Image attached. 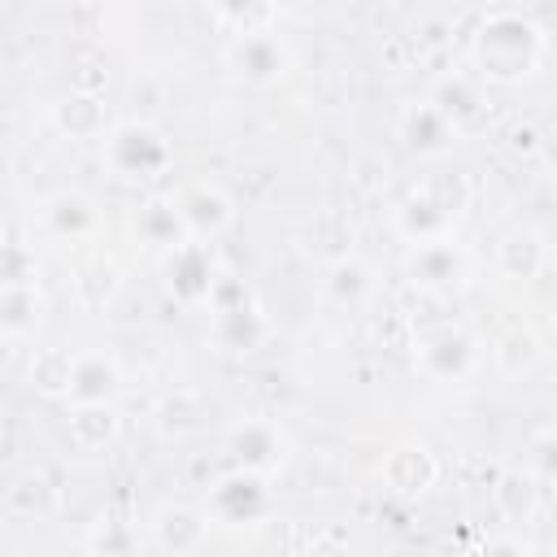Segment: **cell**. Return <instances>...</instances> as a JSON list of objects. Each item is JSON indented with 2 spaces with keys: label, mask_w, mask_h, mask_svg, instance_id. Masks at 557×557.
Listing matches in <instances>:
<instances>
[{
  "label": "cell",
  "mask_w": 557,
  "mask_h": 557,
  "mask_svg": "<svg viewBox=\"0 0 557 557\" xmlns=\"http://www.w3.org/2000/svg\"><path fill=\"white\" fill-rule=\"evenodd\" d=\"M544 57H548V30L518 9L487 13L470 35V65L479 83H500V87L527 83L544 65Z\"/></svg>",
  "instance_id": "6da1fadb"
},
{
  "label": "cell",
  "mask_w": 557,
  "mask_h": 557,
  "mask_svg": "<svg viewBox=\"0 0 557 557\" xmlns=\"http://www.w3.org/2000/svg\"><path fill=\"white\" fill-rule=\"evenodd\" d=\"M470 205V178L466 174H431L422 183H413L400 205L392 209V226L405 244H418V239H435V235H448L453 222L466 213Z\"/></svg>",
  "instance_id": "7a4b0ae2"
},
{
  "label": "cell",
  "mask_w": 557,
  "mask_h": 557,
  "mask_svg": "<svg viewBox=\"0 0 557 557\" xmlns=\"http://www.w3.org/2000/svg\"><path fill=\"white\" fill-rule=\"evenodd\" d=\"M100 161L109 165V174H117L126 183H148L174 165V148L152 122L131 117V122H113L100 135Z\"/></svg>",
  "instance_id": "3957f363"
},
{
  "label": "cell",
  "mask_w": 557,
  "mask_h": 557,
  "mask_svg": "<svg viewBox=\"0 0 557 557\" xmlns=\"http://www.w3.org/2000/svg\"><path fill=\"white\" fill-rule=\"evenodd\" d=\"M209 313H213L209 318V344L218 352L244 357V352H257L265 344V335H270L265 313L248 300V292L231 274H218V283L209 292Z\"/></svg>",
  "instance_id": "277c9868"
},
{
  "label": "cell",
  "mask_w": 557,
  "mask_h": 557,
  "mask_svg": "<svg viewBox=\"0 0 557 557\" xmlns=\"http://www.w3.org/2000/svg\"><path fill=\"white\" fill-rule=\"evenodd\" d=\"M405 278L418 292L453 296V292H461L474 278V257H470L466 244L453 239V231L448 235H435V239H418V244H409Z\"/></svg>",
  "instance_id": "5b68a950"
},
{
  "label": "cell",
  "mask_w": 557,
  "mask_h": 557,
  "mask_svg": "<svg viewBox=\"0 0 557 557\" xmlns=\"http://www.w3.org/2000/svg\"><path fill=\"white\" fill-rule=\"evenodd\" d=\"M479 348L483 344L466 326L444 322V326H431L426 335H418V344H413V370L422 379H431V383L453 387V383H466L474 374Z\"/></svg>",
  "instance_id": "8992f818"
},
{
  "label": "cell",
  "mask_w": 557,
  "mask_h": 557,
  "mask_svg": "<svg viewBox=\"0 0 557 557\" xmlns=\"http://www.w3.org/2000/svg\"><path fill=\"white\" fill-rule=\"evenodd\" d=\"M205 513L213 527H257L270 513V474H252V470H226L209 496H205Z\"/></svg>",
  "instance_id": "52a82bcc"
},
{
  "label": "cell",
  "mask_w": 557,
  "mask_h": 557,
  "mask_svg": "<svg viewBox=\"0 0 557 557\" xmlns=\"http://www.w3.org/2000/svg\"><path fill=\"white\" fill-rule=\"evenodd\" d=\"M161 274H165V292L183 309H200V305H209V292L222 270L213 261L209 239H183L161 257Z\"/></svg>",
  "instance_id": "ba28073f"
},
{
  "label": "cell",
  "mask_w": 557,
  "mask_h": 557,
  "mask_svg": "<svg viewBox=\"0 0 557 557\" xmlns=\"http://www.w3.org/2000/svg\"><path fill=\"white\" fill-rule=\"evenodd\" d=\"M287 448H292V444H287L283 426L270 422V418H239V422L226 431V440H222L226 461H231L235 470H252V474H274V470H283Z\"/></svg>",
  "instance_id": "9c48e42d"
},
{
  "label": "cell",
  "mask_w": 557,
  "mask_h": 557,
  "mask_svg": "<svg viewBox=\"0 0 557 557\" xmlns=\"http://www.w3.org/2000/svg\"><path fill=\"white\" fill-rule=\"evenodd\" d=\"M226 61H231V70H235L244 83H252V87H274V83L292 70L287 44H283L274 30H265V26L235 35V44H231Z\"/></svg>",
  "instance_id": "30bf717a"
},
{
  "label": "cell",
  "mask_w": 557,
  "mask_h": 557,
  "mask_svg": "<svg viewBox=\"0 0 557 557\" xmlns=\"http://www.w3.org/2000/svg\"><path fill=\"white\" fill-rule=\"evenodd\" d=\"M174 205L187 226V239H218L235 222V205L218 183H187L174 196Z\"/></svg>",
  "instance_id": "8fae6325"
},
{
  "label": "cell",
  "mask_w": 557,
  "mask_h": 557,
  "mask_svg": "<svg viewBox=\"0 0 557 557\" xmlns=\"http://www.w3.org/2000/svg\"><path fill=\"white\" fill-rule=\"evenodd\" d=\"M117 396H122V366H117V357L104 352V348L74 352L65 405H100V400H117Z\"/></svg>",
  "instance_id": "7c38bea8"
},
{
  "label": "cell",
  "mask_w": 557,
  "mask_h": 557,
  "mask_svg": "<svg viewBox=\"0 0 557 557\" xmlns=\"http://www.w3.org/2000/svg\"><path fill=\"white\" fill-rule=\"evenodd\" d=\"M396 135H400V144L413 152V157H448L453 152V144H457V126L431 104V100H413V104H405V113H400V122H396Z\"/></svg>",
  "instance_id": "4fadbf2b"
},
{
  "label": "cell",
  "mask_w": 557,
  "mask_h": 557,
  "mask_svg": "<svg viewBox=\"0 0 557 557\" xmlns=\"http://www.w3.org/2000/svg\"><path fill=\"white\" fill-rule=\"evenodd\" d=\"M39 226H44V235H52L61 244H83L96 235L100 209L83 191H52L48 200H39Z\"/></svg>",
  "instance_id": "5bb4252c"
},
{
  "label": "cell",
  "mask_w": 557,
  "mask_h": 557,
  "mask_svg": "<svg viewBox=\"0 0 557 557\" xmlns=\"http://www.w3.org/2000/svg\"><path fill=\"white\" fill-rule=\"evenodd\" d=\"M435 474H440V466H435V457H431L426 444H396V448L383 457V466H379L383 487H387L392 496H405V500L422 496V492L435 483Z\"/></svg>",
  "instance_id": "9a60e30c"
},
{
  "label": "cell",
  "mask_w": 557,
  "mask_h": 557,
  "mask_svg": "<svg viewBox=\"0 0 557 557\" xmlns=\"http://www.w3.org/2000/svg\"><path fill=\"white\" fill-rule=\"evenodd\" d=\"M209 513L191 505H161L152 518V544L161 553H200L209 544Z\"/></svg>",
  "instance_id": "2e32d148"
},
{
  "label": "cell",
  "mask_w": 557,
  "mask_h": 557,
  "mask_svg": "<svg viewBox=\"0 0 557 557\" xmlns=\"http://www.w3.org/2000/svg\"><path fill=\"white\" fill-rule=\"evenodd\" d=\"M48 122H52V131L65 135V139H100V135L109 131L104 100H100L96 91H87V87H74V91H65V96H57L52 109H48Z\"/></svg>",
  "instance_id": "e0dca14e"
},
{
  "label": "cell",
  "mask_w": 557,
  "mask_h": 557,
  "mask_svg": "<svg viewBox=\"0 0 557 557\" xmlns=\"http://www.w3.org/2000/svg\"><path fill=\"white\" fill-rule=\"evenodd\" d=\"M544 265H548V244H544V235L535 226H513V231L500 235V244H496V270L505 278L531 283V278L544 274Z\"/></svg>",
  "instance_id": "ac0fdd59"
},
{
  "label": "cell",
  "mask_w": 557,
  "mask_h": 557,
  "mask_svg": "<svg viewBox=\"0 0 557 557\" xmlns=\"http://www.w3.org/2000/svg\"><path fill=\"white\" fill-rule=\"evenodd\" d=\"M70 444L78 453H100L122 435V418H117V400H100V405H70L65 418Z\"/></svg>",
  "instance_id": "d6986e66"
},
{
  "label": "cell",
  "mask_w": 557,
  "mask_h": 557,
  "mask_svg": "<svg viewBox=\"0 0 557 557\" xmlns=\"http://www.w3.org/2000/svg\"><path fill=\"white\" fill-rule=\"evenodd\" d=\"M540 496H544V487H540V479L527 466L505 470L496 479V487H492V505H496V513L509 527H531L535 522V509H540Z\"/></svg>",
  "instance_id": "ffe728a7"
},
{
  "label": "cell",
  "mask_w": 557,
  "mask_h": 557,
  "mask_svg": "<svg viewBox=\"0 0 557 557\" xmlns=\"http://www.w3.org/2000/svg\"><path fill=\"white\" fill-rule=\"evenodd\" d=\"M57 500H61V496H57V483H52V474L39 470V466L13 474L9 487H4V505H9L17 518H48V513L57 509Z\"/></svg>",
  "instance_id": "44dd1931"
},
{
  "label": "cell",
  "mask_w": 557,
  "mask_h": 557,
  "mask_svg": "<svg viewBox=\"0 0 557 557\" xmlns=\"http://www.w3.org/2000/svg\"><path fill=\"white\" fill-rule=\"evenodd\" d=\"M135 235H139L144 244L161 248V252H170L174 244H183V239H187V226H183V218H178L174 196L144 200V205H139V213H135Z\"/></svg>",
  "instance_id": "7402d4cb"
},
{
  "label": "cell",
  "mask_w": 557,
  "mask_h": 557,
  "mask_svg": "<svg viewBox=\"0 0 557 557\" xmlns=\"http://www.w3.org/2000/svg\"><path fill=\"white\" fill-rule=\"evenodd\" d=\"M44 318V296L39 283H13L0 287V335L4 339H26Z\"/></svg>",
  "instance_id": "603a6c76"
},
{
  "label": "cell",
  "mask_w": 557,
  "mask_h": 557,
  "mask_svg": "<svg viewBox=\"0 0 557 557\" xmlns=\"http://www.w3.org/2000/svg\"><path fill=\"white\" fill-rule=\"evenodd\" d=\"M426 100H431V104L461 131V126L483 109V83L470 78V74H448V78L435 83V91H431Z\"/></svg>",
  "instance_id": "cb8c5ba5"
},
{
  "label": "cell",
  "mask_w": 557,
  "mask_h": 557,
  "mask_svg": "<svg viewBox=\"0 0 557 557\" xmlns=\"http://www.w3.org/2000/svg\"><path fill=\"white\" fill-rule=\"evenodd\" d=\"M370 287H374V274L361 257H335L322 274V292L335 305H361L370 296Z\"/></svg>",
  "instance_id": "d4e9b609"
},
{
  "label": "cell",
  "mask_w": 557,
  "mask_h": 557,
  "mask_svg": "<svg viewBox=\"0 0 557 557\" xmlns=\"http://www.w3.org/2000/svg\"><path fill=\"white\" fill-rule=\"evenodd\" d=\"M70 361H74L70 348H39V352L30 357V370H26L30 387H35L39 396H48V400H65V387H70Z\"/></svg>",
  "instance_id": "484cf974"
},
{
  "label": "cell",
  "mask_w": 557,
  "mask_h": 557,
  "mask_svg": "<svg viewBox=\"0 0 557 557\" xmlns=\"http://www.w3.org/2000/svg\"><path fill=\"white\" fill-rule=\"evenodd\" d=\"M83 548L87 553H104V557H113V553H135L139 548V535L126 527V522H91V531L83 535Z\"/></svg>",
  "instance_id": "4316f807"
},
{
  "label": "cell",
  "mask_w": 557,
  "mask_h": 557,
  "mask_svg": "<svg viewBox=\"0 0 557 557\" xmlns=\"http://www.w3.org/2000/svg\"><path fill=\"white\" fill-rule=\"evenodd\" d=\"M13 283H39V257L26 244H0V287Z\"/></svg>",
  "instance_id": "83f0119b"
},
{
  "label": "cell",
  "mask_w": 557,
  "mask_h": 557,
  "mask_svg": "<svg viewBox=\"0 0 557 557\" xmlns=\"http://www.w3.org/2000/svg\"><path fill=\"white\" fill-rule=\"evenodd\" d=\"M209 9H213L226 26H235L239 35L265 26V17H270V0H209Z\"/></svg>",
  "instance_id": "f1b7e54d"
},
{
  "label": "cell",
  "mask_w": 557,
  "mask_h": 557,
  "mask_svg": "<svg viewBox=\"0 0 557 557\" xmlns=\"http://www.w3.org/2000/svg\"><path fill=\"white\" fill-rule=\"evenodd\" d=\"M553 453H557V431H553V426H540V431L531 435V448H527V461H522V466L540 479V487H548V483L557 479V457H553Z\"/></svg>",
  "instance_id": "f546056e"
},
{
  "label": "cell",
  "mask_w": 557,
  "mask_h": 557,
  "mask_svg": "<svg viewBox=\"0 0 557 557\" xmlns=\"http://www.w3.org/2000/svg\"><path fill=\"white\" fill-rule=\"evenodd\" d=\"M0 244H4V226H0Z\"/></svg>",
  "instance_id": "4dcf8cb0"
}]
</instances>
